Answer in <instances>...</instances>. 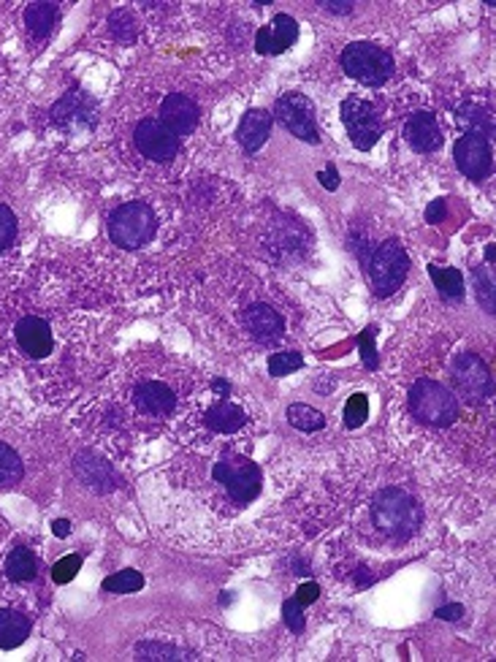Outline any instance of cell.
<instances>
[{
    "label": "cell",
    "instance_id": "cell-22",
    "mask_svg": "<svg viewBox=\"0 0 496 662\" xmlns=\"http://www.w3.org/2000/svg\"><path fill=\"white\" fill-rule=\"evenodd\" d=\"M247 424V416L234 402H217L206 410V426L220 434H234Z\"/></svg>",
    "mask_w": 496,
    "mask_h": 662
},
{
    "label": "cell",
    "instance_id": "cell-34",
    "mask_svg": "<svg viewBox=\"0 0 496 662\" xmlns=\"http://www.w3.org/2000/svg\"><path fill=\"white\" fill-rule=\"evenodd\" d=\"M0 475H6L9 480L22 475V459L6 443H0Z\"/></svg>",
    "mask_w": 496,
    "mask_h": 662
},
{
    "label": "cell",
    "instance_id": "cell-18",
    "mask_svg": "<svg viewBox=\"0 0 496 662\" xmlns=\"http://www.w3.org/2000/svg\"><path fill=\"white\" fill-rule=\"evenodd\" d=\"M133 402H136V408L147 416H168V413H174V405H176L174 391L158 380L142 383L136 391H133Z\"/></svg>",
    "mask_w": 496,
    "mask_h": 662
},
{
    "label": "cell",
    "instance_id": "cell-16",
    "mask_svg": "<svg viewBox=\"0 0 496 662\" xmlns=\"http://www.w3.org/2000/svg\"><path fill=\"white\" fill-rule=\"evenodd\" d=\"M272 114H268L266 109H250L242 122H239V130H236V142L242 144L244 152H258L266 142H268V134H272Z\"/></svg>",
    "mask_w": 496,
    "mask_h": 662
},
{
    "label": "cell",
    "instance_id": "cell-31",
    "mask_svg": "<svg viewBox=\"0 0 496 662\" xmlns=\"http://www.w3.org/2000/svg\"><path fill=\"white\" fill-rule=\"evenodd\" d=\"M109 33L117 41H133L136 38V22H133V17L128 12H114L109 19Z\"/></svg>",
    "mask_w": 496,
    "mask_h": 662
},
{
    "label": "cell",
    "instance_id": "cell-38",
    "mask_svg": "<svg viewBox=\"0 0 496 662\" xmlns=\"http://www.w3.org/2000/svg\"><path fill=\"white\" fill-rule=\"evenodd\" d=\"M139 657H155V659H174V657H179L176 654V649H166V646H150V643H142L139 646Z\"/></svg>",
    "mask_w": 496,
    "mask_h": 662
},
{
    "label": "cell",
    "instance_id": "cell-41",
    "mask_svg": "<svg viewBox=\"0 0 496 662\" xmlns=\"http://www.w3.org/2000/svg\"><path fill=\"white\" fill-rule=\"evenodd\" d=\"M445 217H447L445 201H442V199L431 201V204H429V209H426V220H429V223H439V220H445Z\"/></svg>",
    "mask_w": 496,
    "mask_h": 662
},
{
    "label": "cell",
    "instance_id": "cell-40",
    "mask_svg": "<svg viewBox=\"0 0 496 662\" xmlns=\"http://www.w3.org/2000/svg\"><path fill=\"white\" fill-rule=\"evenodd\" d=\"M434 616H437V619L456 622V619H461V616H464V608H461L459 603H450V605H442V608H437V611H434Z\"/></svg>",
    "mask_w": 496,
    "mask_h": 662
},
{
    "label": "cell",
    "instance_id": "cell-23",
    "mask_svg": "<svg viewBox=\"0 0 496 662\" xmlns=\"http://www.w3.org/2000/svg\"><path fill=\"white\" fill-rule=\"evenodd\" d=\"M429 277L434 280L437 291L442 293V299L447 301H461L464 299V275L453 267H429Z\"/></svg>",
    "mask_w": 496,
    "mask_h": 662
},
{
    "label": "cell",
    "instance_id": "cell-30",
    "mask_svg": "<svg viewBox=\"0 0 496 662\" xmlns=\"http://www.w3.org/2000/svg\"><path fill=\"white\" fill-rule=\"evenodd\" d=\"M301 367H304L301 353H275V356H268V372H272L275 378L291 375Z\"/></svg>",
    "mask_w": 496,
    "mask_h": 662
},
{
    "label": "cell",
    "instance_id": "cell-24",
    "mask_svg": "<svg viewBox=\"0 0 496 662\" xmlns=\"http://www.w3.org/2000/svg\"><path fill=\"white\" fill-rule=\"evenodd\" d=\"M58 22V6L55 4H30L25 12V25L35 38H47Z\"/></svg>",
    "mask_w": 496,
    "mask_h": 662
},
{
    "label": "cell",
    "instance_id": "cell-1",
    "mask_svg": "<svg viewBox=\"0 0 496 662\" xmlns=\"http://www.w3.org/2000/svg\"><path fill=\"white\" fill-rule=\"evenodd\" d=\"M421 505L413 500V495L401 489H383L372 500V521L383 535L393 541H407L418 533L421 526Z\"/></svg>",
    "mask_w": 496,
    "mask_h": 662
},
{
    "label": "cell",
    "instance_id": "cell-7",
    "mask_svg": "<svg viewBox=\"0 0 496 662\" xmlns=\"http://www.w3.org/2000/svg\"><path fill=\"white\" fill-rule=\"evenodd\" d=\"M342 122L347 128V136L350 142L360 150V152H369L377 139L383 136V122L380 114L375 109V104L364 101V98H345L342 101Z\"/></svg>",
    "mask_w": 496,
    "mask_h": 662
},
{
    "label": "cell",
    "instance_id": "cell-35",
    "mask_svg": "<svg viewBox=\"0 0 496 662\" xmlns=\"http://www.w3.org/2000/svg\"><path fill=\"white\" fill-rule=\"evenodd\" d=\"M17 237V217L9 206L0 204V250H6Z\"/></svg>",
    "mask_w": 496,
    "mask_h": 662
},
{
    "label": "cell",
    "instance_id": "cell-5",
    "mask_svg": "<svg viewBox=\"0 0 496 662\" xmlns=\"http://www.w3.org/2000/svg\"><path fill=\"white\" fill-rule=\"evenodd\" d=\"M410 272V255L407 250L401 247V242L396 239H385L369 261V280L377 296H391L393 291H399V285L404 283Z\"/></svg>",
    "mask_w": 496,
    "mask_h": 662
},
{
    "label": "cell",
    "instance_id": "cell-39",
    "mask_svg": "<svg viewBox=\"0 0 496 662\" xmlns=\"http://www.w3.org/2000/svg\"><path fill=\"white\" fill-rule=\"evenodd\" d=\"M321 597V587L314 584V581H306V584H301L298 589H296V600L301 603V605H309V603H314Z\"/></svg>",
    "mask_w": 496,
    "mask_h": 662
},
{
    "label": "cell",
    "instance_id": "cell-14",
    "mask_svg": "<svg viewBox=\"0 0 496 662\" xmlns=\"http://www.w3.org/2000/svg\"><path fill=\"white\" fill-rule=\"evenodd\" d=\"M17 342H19V347L27 353L30 359L50 356L52 347H55L50 323L43 321V318H35V315H27V318H22L17 323Z\"/></svg>",
    "mask_w": 496,
    "mask_h": 662
},
{
    "label": "cell",
    "instance_id": "cell-11",
    "mask_svg": "<svg viewBox=\"0 0 496 662\" xmlns=\"http://www.w3.org/2000/svg\"><path fill=\"white\" fill-rule=\"evenodd\" d=\"M453 158H456L459 171L475 183L485 180V176L491 174V147L483 136L464 134L453 147Z\"/></svg>",
    "mask_w": 496,
    "mask_h": 662
},
{
    "label": "cell",
    "instance_id": "cell-10",
    "mask_svg": "<svg viewBox=\"0 0 496 662\" xmlns=\"http://www.w3.org/2000/svg\"><path fill=\"white\" fill-rule=\"evenodd\" d=\"M133 142H136L139 152L150 160H174V155L179 152V136H174L171 130L160 122V120H142L133 130Z\"/></svg>",
    "mask_w": 496,
    "mask_h": 662
},
{
    "label": "cell",
    "instance_id": "cell-36",
    "mask_svg": "<svg viewBox=\"0 0 496 662\" xmlns=\"http://www.w3.org/2000/svg\"><path fill=\"white\" fill-rule=\"evenodd\" d=\"M375 334H377V329H375V326H369V329L360 331V337H358V345H360V359H364V364H367L369 370H377Z\"/></svg>",
    "mask_w": 496,
    "mask_h": 662
},
{
    "label": "cell",
    "instance_id": "cell-46",
    "mask_svg": "<svg viewBox=\"0 0 496 662\" xmlns=\"http://www.w3.org/2000/svg\"><path fill=\"white\" fill-rule=\"evenodd\" d=\"M6 480H9V478H6V475H0V483H6Z\"/></svg>",
    "mask_w": 496,
    "mask_h": 662
},
{
    "label": "cell",
    "instance_id": "cell-19",
    "mask_svg": "<svg viewBox=\"0 0 496 662\" xmlns=\"http://www.w3.org/2000/svg\"><path fill=\"white\" fill-rule=\"evenodd\" d=\"M74 470L81 478V483L93 487L96 492H112L114 483H117L114 470L96 454H79L76 462H74Z\"/></svg>",
    "mask_w": 496,
    "mask_h": 662
},
{
    "label": "cell",
    "instance_id": "cell-44",
    "mask_svg": "<svg viewBox=\"0 0 496 662\" xmlns=\"http://www.w3.org/2000/svg\"><path fill=\"white\" fill-rule=\"evenodd\" d=\"M52 533H55L58 538H66V535L71 533V521H68V518H58V521H52Z\"/></svg>",
    "mask_w": 496,
    "mask_h": 662
},
{
    "label": "cell",
    "instance_id": "cell-25",
    "mask_svg": "<svg viewBox=\"0 0 496 662\" xmlns=\"http://www.w3.org/2000/svg\"><path fill=\"white\" fill-rule=\"evenodd\" d=\"M456 122L467 130V134H475V136H491V117L483 106L477 104H461L456 109Z\"/></svg>",
    "mask_w": 496,
    "mask_h": 662
},
{
    "label": "cell",
    "instance_id": "cell-42",
    "mask_svg": "<svg viewBox=\"0 0 496 662\" xmlns=\"http://www.w3.org/2000/svg\"><path fill=\"white\" fill-rule=\"evenodd\" d=\"M318 180H321L329 191H337V188H339V176H337V168H334V166H326V171L318 174Z\"/></svg>",
    "mask_w": 496,
    "mask_h": 662
},
{
    "label": "cell",
    "instance_id": "cell-3",
    "mask_svg": "<svg viewBox=\"0 0 496 662\" xmlns=\"http://www.w3.org/2000/svg\"><path fill=\"white\" fill-rule=\"evenodd\" d=\"M410 413L429 426H450L459 418L456 393L437 380H418L410 388Z\"/></svg>",
    "mask_w": 496,
    "mask_h": 662
},
{
    "label": "cell",
    "instance_id": "cell-13",
    "mask_svg": "<svg viewBox=\"0 0 496 662\" xmlns=\"http://www.w3.org/2000/svg\"><path fill=\"white\" fill-rule=\"evenodd\" d=\"M160 122L171 130L174 136H188L198 125V106L193 98L182 93H171L160 104Z\"/></svg>",
    "mask_w": 496,
    "mask_h": 662
},
{
    "label": "cell",
    "instance_id": "cell-8",
    "mask_svg": "<svg viewBox=\"0 0 496 662\" xmlns=\"http://www.w3.org/2000/svg\"><path fill=\"white\" fill-rule=\"evenodd\" d=\"M450 378H453L459 396L469 405H480L491 396V372L485 362L475 356V353H461V356H456V362L450 364Z\"/></svg>",
    "mask_w": 496,
    "mask_h": 662
},
{
    "label": "cell",
    "instance_id": "cell-45",
    "mask_svg": "<svg viewBox=\"0 0 496 662\" xmlns=\"http://www.w3.org/2000/svg\"><path fill=\"white\" fill-rule=\"evenodd\" d=\"M214 391H220L225 396V393H229V383H225V380H214Z\"/></svg>",
    "mask_w": 496,
    "mask_h": 662
},
{
    "label": "cell",
    "instance_id": "cell-27",
    "mask_svg": "<svg viewBox=\"0 0 496 662\" xmlns=\"http://www.w3.org/2000/svg\"><path fill=\"white\" fill-rule=\"evenodd\" d=\"M288 424L298 432H321L326 426V416L309 405H291L288 408Z\"/></svg>",
    "mask_w": 496,
    "mask_h": 662
},
{
    "label": "cell",
    "instance_id": "cell-21",
    "mask_svg": "<svg viewBox=\"0 0 496 662\" xmlns=\"http://www.w3.org/2000/svg\"><path fill=\"white\" fill-rule=\"evenodd\" d=\"M30 635V619L19 611L0 608V649H17Z\"/></svg>",
    "mask_w": 496,
    "mask_h": 662
},
{
    "label": "cell",
    "instance_id": "cell-2",
    "mask_svg": "<svg viewBox=\"0 0 496 662\" xmlns=\"http://www.w3.org/2000/svg\"><path fill=\"white\" fill-rule=\"evenodd\" d=\"M155 212L144 201H130L109 214V237L122 250H139L155 237Z\"/></svg>",
    "mask_w": 496,
    "mask_h": 662
},
{
    "label": "cell",
    "instance_id": "cell-29",
    "mask_svg": "<svg viewBox=\"0 0 496 662\" xmlns=\"http://www.w3.org/2000/svg\"><path fill=\"white\" fill-rule=\"evenodd\" d=\"M345 426L347 429H358L360 424H367L369 418V396L367 393H353L347 405H345Z\"/></svg>",
    "mask_w": 496,
    "mask_h": 662
},
{
    "label": "cell",
    "instance_id": "cell-17",
    "mask_svg": "<svg viewBox=\"0 0 496 662\" xmlns=\"http://www.w3.org/2000/svg\"><path fill=\"white\" fill-rule=\"evenodd\" d=\"M244 326L255 339H263V342L277 339L285 331L283 315L268 304H250L244 310Z\"/></svg>",
    "mask_w": 496,
    "mask_h": 662
},
{
    "label": "cell",
    "instance_id": "cell-37",
    "mask_svg": "<svg viewBox=\"0 0 496 662\" xmlns=\"http://www.w3.org/2000/svg\"><path fill=\"white\" fill-rule=\"evenodd\" d=\"M475 291H477V296H480L485 310L493 313V285H491V280L485 277L483 269H475Z\"/></svg>",
    "mask_w": 496,
    "mask_h": 662
},
{
    "label": "cell",
    "instance_id": "cell-4",
    "mask_svg": "<svg viewBox=\"0 0 496 662\" xmlns=\"http://www.w3.org/2000/svg\"><path fill=\"white\" fill-rule=\"evenodd\" d=\"M342 68L347 76H353L360 84L380 87L393 74V58L369 41H353L342 52Z\"/></svg>",
    "mask_w": 496,
    "mask_h": 662
},
{
    "label": "cell",
    "instance_id": "cell-43",
    "mask_svg": "<svg viewBox=\"0 0 496 662\" xmlns=\"http://www.w3.org/2000/svg\"><path fill=\"white\" fill-rule=\"evenodd\" d=\"M321 6L331 14H350L353 12V4H334V0H323Z\"/></svg>",
    "mask_w": 496,
    "mask_h": 662
},
{
    "label": "cell",
    "instance_id": "cell-28",
    "mask_svg": "<svg viewBox=\"0 0 496 662\" xmlns=\"http://www.w3.org/2000/svg\"><path fill=\"white\" fill-rule=\"evenodd\" d=\"M144 587V576L139 570H120L114 572V576H109L104 581V589L106 592H114V595H128V592H139Z\"/></svg>",
    "mask_w": 496,
    "mask_h": 662
},
{
    "label": "cell",
    "instance_id": "cell-9",
    "mask_svg": "<svg viewBox=\"0 0 496 662\" xmlns=\"http://www.w3.org/2000/svg\"><path fill=\"white\" fill-rule=\"evenodd\" d=\"M275 117L291 130V134L306 144H318V122H314V106L304 93H285L275 104Z\"/></svg>",
    "mask_w": 496,
    "mask_h": 662
},
{
    "label": "cell",
    "instance_id": "cell-20",
    "mask_svg": "<svg viewBox=\"0 0 496 662\" xmlns=\"http://www.w3.org/2000/svg\"><path fill=\"white\" fill-rule=\"evenodd\" d=\"M93 114H96V109H93V101H89L84 93H68L66 98H60L58 104H55V109H52V120L58 122V125H71L74 120H79V122H89L93 120Z\"/></svg>",
    "mask_w": 496,
    "mask_h": 662
},
{
    "label": "cell",
    "instance_id": "cell-32",
    "mask_svg": "<svg viewBox=\"0 0 496 662\" xmlns=\"http://www.w3.org/2000/svg\"><path fill=\"white\" fill-rule=\"evenodd\" d=\"M283 619H285L288 630H293V633H304V627H306V619H304V605H301L296 597H291V600H285V603H283Z\"/></svg>",
    "mask_w": 496,
    "mask_h": 662
},
{
    "label": "cell",
    "instance_id": "cell-6",
    "mask_svg": "<svg viewBox=\"0 0 496 662\" xmlns=\"http://www.w3.org/2000/svg\"><path fill=\"white\" fill-rule=\"evenodd\" d=\"M212 475L217 483H222V487L229 489L231 500H236V502H252L260 492V483H263L260 467L252 459L239 456V454H225L214 464Z\"/></svg>",
    "mask_w": 496,
    "mask_h": 662
},
{
    "label": "cell",
    "instance_id": "cell-15",
    "mask_svg": "<svg viewBox=\"0 0 496 662\" xmlns=\"http://www.w3.org/2000/svg\"><path fill=\"white\" fill-rule=\"evenodd\" d=\"M404 139L415 152H434L442 147V130L431 112H415L404 122Z\"/></svg>",
    "mask_w": 496,
    "mask_h": 662
},
{
    "label": "cell",
    "instance_id": "cell-33",
    "mask_svg": "<svg viewBox=\"0 0 496 662\" xmlns=\"http://www.w3.org/2000/svg\"><path fill=\"white\" fill-rule=\"evenodd\" d=\"M79 567H81V557L79 554H68V557H63L55 567H52V579H55V584H68L76 572H79Z\"/></svg>",
    "mask_w": 496,
    "mask_h": 662
},
{
    "label": "cell",
    "instance_id": "cell-12",
    "mask_svg": "<svg viewBox=\"0 0 496 662\" xmlns=\"http://www.w3.org/2000/svg\"><path fill=\"white\" fill-rule=\"evenodd\" d=\"M298 38V22L291 14H277L272 19V25H266L258 30L255 35V52L266 55V58H275L283 55L285 50H291Z\"/></svg>",
    "mask_w": 496,
    "mask_h": 662
},
{
    "label": "cell",
    "instance_id": "cell-26",
    "mask_svg": "<svg viewBox=\"0 0 496 662\" xmlns=\"http://www.w3.org/2000/svg\"><path fill=\"white\" fill-rule=\"evenodd\" d=\"M35 572H38V562H35L33 551L25 546H17L6 559V576L12 581H30V579H35Z\"/></svg>",
    "mask_w": 496,
    "mask_h": 662
}]
</instances>
